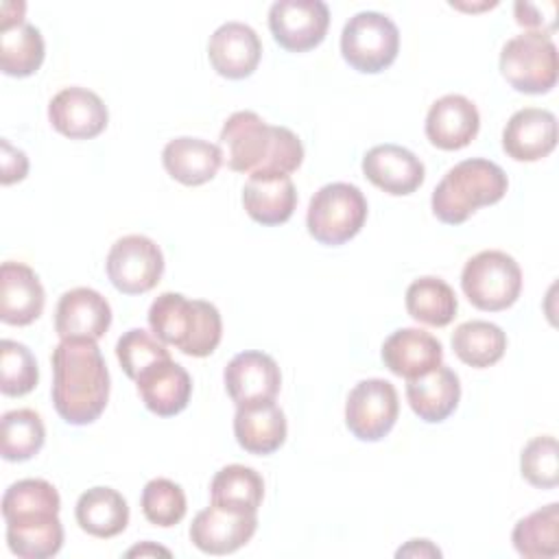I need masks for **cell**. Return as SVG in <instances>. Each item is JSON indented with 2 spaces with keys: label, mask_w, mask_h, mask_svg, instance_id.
<instances>
[{
  "label": "cell",
  "mask_w": 559,
  "mask_h": 559,
  "mask_svg": "<svg viewBox=\"0 0 559 559\" xmlns=\"http://www.w3.org/2000/svg\"><path fill=\"white\" fill-rule=\"evenodd\" d=\"M52 404L57 415L85 426L100 417L109 400V371L90 338H66L52 349Z\"/></svg>",
  "instance_id": "1"
},
{
  "label": "cell",
  "mask_w": 559,
  "mask_h": 559,
  "mask_svg": "<svg viewBox=\"0 0 559 559\" xmlns=\"http://www.w3.org/2000/svg\"><path fill=\"white\" fill-rule=\"evenodd\" d=\"M223 162L247 175H290L304 162L301 140L288 127L266 124L255 111L231 114L221 129Z\"/></svg>",
  "instance_id": "2"
},
{
  "label": "cell",
  "mask_w": 559,
  "mask_h": 559,
  "mask_svg": "<svg viewBox=\"0 0 559 559\" xmlns=\"http://www.w3.org/2000/svg\"><path fill=\"white\" fill-rule=\"evenodd\" d=\"M151 332L186 356H210L223 336L221 312L203 299H188L181 293H162L148 308Z\"/></svg>",
  "instance_id": "3"
},
{
  "label": "cell",
  "mask_w": 559,
  "mask_h": 559,
  "mask_svg": "<svg viewBox=\"0 0 559 559\" xmlns=\"http://www.w3.org/2000/svg\"><path fill=\"white\" fill-rule=\"evenodd\" d=\"M507 173L496 162L483 157L463 159L432 190V214L445 225H461L478 207L498 203L507 194Z\"/></svg>",
  "instance_id": "4"
},
{
  "label": "cell",
  "mask_w": 559,
  "mask_h": 559,
  "mask_svg": "<svg viewBox=\"0 0 559 559\" xmlns=\"http://www.w3.org/2000/svg\"><path fill=\"white\" fill-rule=\"evenodd\" d=\"M367 221V199L358 186L334 181L319 188L306 214L310 236L328 247L352 240Z\"/></svg>",
  "instance_id": "5"
},
{
  "label": "cell",
  "mask_w": 559,
  "mask_h": 559,
  "mask_svg": "<svg viewBox=\"0 0 559 559\" xmlns=\"http://www.w3.org/2000/svg\"><path fill=\"white\" fill-rule=\"evenodd\" d=\"M461 288L474 308L500 312L518 301L522 290V269L513 255L487 249L465 262Z\"/></svg>",
  "instance_id": "6"
},
{
  "label": "cell",
  "mask_w": 559,
  "mask_h": 559,
  "mask_svg": "<svg viewBox=\"0 0 559 559\" xmlns=\"http://www.w3.org/2000/svg\"><path fill=\"white\" fill-rule=\"evenodd\" d=\"M400 50V31L391 17L378 11H360L341 33L343 59L362 74L386 70Z\"/></svg>",
  "instance_id": "7"
},
{
  "label": "cell",
  "mask_w": 559,
  "mask_h": 559,
  "mask_svg": "<svg viewBox=\"0 0 559 559\" xmlns=\"http://www.w3.org/2000/svg\"><path fill=\"white\" fill-rule=\"evenodd\" d=\"M504 81L524 94H546L557 85V46L548 35L524 31L500 52Z\"/></svg>",
  "instance_id": "8"
},
{
  "label": "cell",
  "mask_w": 559,
  "mask_h": 559,
  "mask_svg": "<svg viewBox=\"0 0 559 559\" xmlns=\"http://www.w3.org/2000/svg\"><path fill=\"white\" fill-rule=\"evenodd\" d=\"M107 277L124 295H142L157 286L164 273V255L157 242L142 234L118 238L107 253Z\"/></svg>",
  "instance_id": "9"
},
{
  "label": "cell",
  "mask_w": 559,
  "mask_h": 559,
  "mask_svg": "<svg viewBox=\"0 0 559 559\" xmlns=\"http://www.w3.org/2000/svg\"><path fill=\"white\" fill-rule=\"evenodd\" d=\"M397 391L389 380H360L345 402V426L360 441L384 439L397 421Z\"/></svg>",
  "instance_id": "10"
},
{
  "label": "cell",
  "mask_w": 559,
  "mask_h": 559,
  "mask_svg": "<svg viewBox=\"0 0 559 559\" xmlns=\"http://www.w3.org/2000/svg\"><path fill=\"white\" fill-rule=\"evenodd\" d=\"M330 26V9L323 0H277L269 9L273 39L288 52H306L319 46Z\"/></svg>",
  "instance_id": "11"
},
{
  "label": "cell",
  "mask_w": 559,
  "mask_h": 559,
  "mask_svg": "<svg viewBox=\"0 0 559 559\" xmlns=\"http://www.w3.org/2000/svg\"><path fill=\"white\" fill-rule=\"evenodd\" d=\"M50 124L70 140H90L105 131L109 111L103 98L87 87H63L48 103Z\"/></svg>",
  "instance_id": "12"
},
{
  "label": "cell",
  "mask_w": 559,
  "mask_h": 559,
  "mask_svg": "<svg viewBox=\"0 0 559 559\" xmlns=\"http://www.w3.org/2000/svg\"><path fill=\"white\" fill-rule=\"evenodd\" d=\"M225 389L236 406L271 402L280 393L282 373L277 362L264 352H240L223 371Z\"/></svg>",
  "instance_id": "13"
},
{
  "label": "cell",
  "mask_w": 559,
  "mask_h": 559,
  "mask_svg": "<svg viewBox=\"0 0 559 559\" xmlns=\"http://www.w3.org/2000/svg\"><path fill=\"white\" fill-rule=\"evenodd\" d=\"M258 528L255 513H236L210 504L190 524V542L207 555H229L242 548Z\"/></svg>",
  "instance_id": "14"
},
{
  "label": "cell",
  "mask_w": 559,
  "mask_h": 559,
  "mask_svg": "<svg viewBox=\"0 0 559 559\" xmlns=\"http://www.w3.org/2000/svg\"><path fill=\"white\" fill-rule=\"evenodd\" d=\"M111 325L109 301L94 288L79 286L66 290L57 304L55 332L66 338L98 341Z\"/></svg>",
  "instance_id": "15"
},
{
  "label": "cell",
  "mask_w": 559,
  "mask_h": 559,
  "mask_svg": "<svg viewBox=\"0 0 559 559\" xmlns=\"http://www.w3.org/2000/svg\"><path fill=\"white\" fill-rule=\"evenodd\" d=\"M260 57L262 41L249 24L225 22L210 35L207 59L225 79H247L258 68Z\"/></svg>",
  "instance_id": "16"
},
{
  "label": "cell",
  "mask_w": 559,
  "mask_h": 559,
  "mask_svg": "<svg viewBox=\"0 0 559 559\" xmlns=\"http://www.w3.org/2000/svg\"><path fill=\"white\" fill-rule=\"evenodd\" d=\"M557 146V118L542 107L518 109L504 124L502 148L515 162H537Z\"/></svg>",
  "instance_id": "17"
},
{
  "label": "cell",
  "mask_w": 559,
  "mask_h": 559,
  "mask_svg": "<svg viewBox=\"0 0 559 559\" xmlns=\"http://www.w3.org/2000/svg\"><path fill=\"white\" fill-rule=\"evenodd\" d=\"M365 177L380 190L404 197L415 192L426 177L421 159L400 144H378L362 157Z\"/></svg>",
  "instance_id": "18"
},
{
  "label": "cell",
  "mask_w": 559,
  "mask_h": 559,
  "mask_svg": "<svg viewBox=\"0 0 559 559\" xmlns=\"http://www.w3.org/2000/svg\"><path fill=\"white\" fill-rule=\"evenodd\" d=\"M478 127V109L463 94H445L437 98L426 116V138L441 151L465 148L476 138Z\"/></svg>",
  "instance_id": "19"
},
{
  "label": "cell",
  "mask_w": 559,
  "mask_h": 559,
  "mask_svg": "<svg viewBox=\"0 0 559 559\" xmlns=\"http://www.w3.org/2000/svg\"><path fill=\"white\" fill-rule=\"evenodd\" d=\"M135 386L142 404L159 417H173L181 413L192 395L190 373L173 358H164L146 367L135 378Z\"/></svg>",
  "instance_id": "20"
},
{
  "label": "cell",
  "mask_w": 559,
  "mask_h": 559,
  "mask_svg": "<svg viewBox=\"0 0 559 559\" xmlns=\"http://www.w3.org/2000/svg\"><path fill=\"white\" fill-rule=\"evenodd\" d=\"M443 360V347L437 336L419 328H402L389 334L382 343L384 367L406 380L419 378Z\"/></svg>",
  "instance_id": "21"
},
{
  "label": "cell",
  "mask_w": 559,
  "mask_h": 559,
  "mask_svg": "<svg viewBox=\"0 0 559 559\" xmlns=\"http://www.w3.org/2000/svg\"><path fill=\"white\" fill-rule=\"evenodd\" d=\"M44 286L33 269L24 262H2L0 321L7 325H28L44 312Z\"/></svg>",
  "instance_id": "22"
},
{
  "label": "cell",
  "mask_w": 559,
  "mask_h": 559,
  "mask_svg": "<svg viewBox=\"0 0 559 559\" xmlns=\"http://www.w3.org/2000/svg\"><path fill=\"white\" fill-rule=\"evenodd\" d=\"M242 205L260 225L286 223L297 205V190L290 175H249L242 188Z\"/></svg>",
  "instance_id": "23"
},
{
  "label": "cell",
  "mask_w": 559,
  "mask_h": 559,
  "mask_svg": "<svg viewBox=\"0 0 559 559\" xmlns=\"http://www.w3.org/2000/svg\"><path fill=\"white\" fill-rule=\"evenodd\" d=\"M406 400L421 421L439 424L448 419L459 406V376L450 367L439 365L419 378L406 380Z\"/></svg>",
  "instance_id": "24"
},
{
  "label": "cell",
  "mask_w": 559,
  "mask_h": 559,
  "mask_svg": "<svg viewBox=\"0 0 559 559\" xmlns=\"http://www.w3.org/2000/svg\"><path fill=\"white\" fill-rule=\"evenodd\" d=\"M162 164L175 181L183 186H201L216 177L223 164V151L207 140L181 135L164 146Z\"/></svg>",
  "instance_id": "25"
},
{
  "label": "cell",
  "mask_w": 559,
  "mask_h": 559,
  "mask_svg": "<svg viewBox=\"0 0 559 559\" xmlns=\"http://www.w3.org/2000/svg\"><path fill=\"white\" fill-rule=\"evenodd\" d=\"M234 435L238 445L249 454H273L286 441L284 411L271 402L236 406Z\"/></svg>",
  "instance_id": "26"
},
{
  "label": "cell",
  "mask_w": 559,
  "mask_h": 559,
  "mask_svg": "<svg viewBox=\"0 0 559 559\" xmlns=\"http://www.w3.org/2000/svg\"><path fill=\"white\" fill-rule=\"evenodd\" d=\"M74 515L79 526L100 539L120 535L129 524V507L122 493L111 487H92L76 500Z\"/></svg>",
  "instance_id": "27"
},
{
  "label": "cell",
  "mask_w": 559,
  "mask_h": 559,
  "mask_svg": "<svg viewBox=\"0 0 559 559\" xmlns=\"http://www.w3.org/2000/svg\"><path fill=\"white\" fill-rule=\"evenodd\" d=\"M264 498L262 476L247 465L231 463L218 469L210 485L212 504L236 511V513H258Z\"/></svg>",
  "instance_id": "28"
},
{
  "label": "cell",
  "mask_w": 559,
  "mask_h": 559,
  "mask_svg": "<svg viewBox=\"0 0 559 559\" xmlns=\"http://www.w3.org/2000/svg\"><path fill=\"white\" fill-rule=\"evenodd\" d=\"M452 349L461 362L474 369H485L504 356L507 334L491 321L472 319L454 330Z\"/></svg>",
  "instance_id": "29"
},
{
  "label": "cell",
  "mask_w": 559,
  "mask_h": 559,
  "mask_svg": "<svg viewBox=\"0 0 559 559\" xmlns=\"http://www.w3.org/2000/svg\"><path fill=\"white\" fill-rule=\"evenodd\" d=\"M515 550L526 559H550L559 555V504L550 502L518 520L511 533Z\"/></svg>",
  "instance_id": "30"
},
{
  "label": "cell",
  "mask_w": 559,
  "mask_h": 559,
  "mask_svg": "<svg viewBox=\"0 0 559 559\" xmlns=\"http://www.w3.org/2000/svg\"><path fill=\"white\" fill-rule=\"evenodd\" d=\"M456 308L459 301L452 286L439 277H417L406 288V310L419 323L443 328L456 317Z\"/></svg>",
  "instance_id": "31"
},
{
  "label": "cell",
  "mask_w": 559,
  "mask_h": 559,
  "mask_svg": "<svg viewBox=\"0 0 559 559\" xmlns=\"http://www.w3.org/2000/svg\"><path fill=\"white\" fill-rule=\"evenodd\" d=\"M46 55L44 37L37 26L22 22L0 31V68L7 76H31L39 70Z\"/></svg>",
  "instance_id": "32"
},
{
  "label": "cell",
  "mask_w": 559,
  "mask_h": 559,
  "mask_svg": "<svg viewBox=\"0 0 559 559\" xmlns=\"http://www.w3.org/2000/svg\"><path fill=\"white\" fill-rule=\"evenodd\" d=\"M9 550L22 559H48L63 546V526L59 515L7 522Z\"/></svg>",
  "instance_id": "33"
},
{
  "label": "cell",
  "mask_w": 559,
  "mask_h": 559,
  "mask_svg": "<svg viewBox=\"0 0 559 559\" xmlns=\"http://www.w3.org/2000/svg\"><path fill=\"white\" fill-rule=\"evenodd\" d=\"M46 439L41 417L31 408H15L2 415L0 421V452L4 461L33 459Z\"/></svg>",
  "instance_id": "34"
},
{
  "label": "cell",
  "mask_w": 559,
  "mask_h": 559,
  "mask_svg": "<svg viewBox=\"0 0 559 559\" xmlns=\"http://www.w3.org/2000/svg\"><path fill=\"white\" fill-rule=\"evenodd\" d=\"M39 369L33 352L17 341L0 343V391L9 397H20L37 386Z\"/></svg>",
  "instance_id": "35"
},
{
  "label": "cell",
  "mask_w": 559,
  "mask_h": 559,
  "mask_svg": "<svg viewBox=\"0 0 559 559\" xmlns=\"http://www.w3.org/2000/svg\"><path fill=\"white\" fill-rule=\"evenodd\" d=\"M59 491L44 478H24L13 483L2 496V518L11 520L26 513H59Z\"/></svg>",
  "instance_id": "36"
},
{
  "label": "cell",
  "mask_w": 559,
  "mask_h": 559,
  "mask_svg": "<svg viewBox=\"0 0 559 559\" xmlns=\"http://www.w3.org/2000/svg\"><path fill=\"white\" fill-rule=\"evenodd\" d=\"M140 504H142L144 518L151 524L162 526V528L179 524L186 515V509H188L183 489L177 483L168 480V478L148 480L142 489Z\"/></svg>",
  "instance_id": "37"
},
{
  "label": "cell",
  "mask_w": 559,
  "mask_h": 559,
  "mask_svg": "<svg viewBox=\"0 0 559 559\" xmlns=\"http://www.w3.org/2000/svg\"><path fill=\"white\" fill-rule=\"evenodd\" d=\"M522 478L537 489H555L559 483V448L552 435L533 437L520 456Z\"/></svg>",
  "instance_id": "38"
},
{
  "label": "cell",
  "mask_w": 559,
  "mask_h": 559,
  "mask_svg": "<svg viewBox=\"0 0 559 559\" xmlns=\"http://www.w3.org/2000/svg\"><path fill=\"white\" fill-rule=\"evenodd\" d=\"M116 356L122 371L135 380L153 362L170 358V352L166 349V343H162L155 334L142 328H131L118 338Z\"/></svg>",
  "instance_id": "39"
},
{
  "label": "cell",
  "mask_w": 559,
  "mask_h": 559,
  "mask_svg": "<svg viewBox=\"0 0 559 559\" xmlns=\"http://www.w3.org/2000/svg\"><path fill=\"white\" fill-rule=\"evenodd\" d=\"M513 11H515V22L531 33H542L550 37V33L557 28V2L552 0L542 4L515 2Z\"/></svg>",
  "instance_id": "40"
},
{
  "label": "cell",
  "mask_w": 559,
  "mask_h": 559,
  "mask_svg": "<svg viewBox=\"0 0 559 559\" xmlns=\"http://www.w3.org/2000/svg\"><path fill=\"white\" fill-rule=\"evenodd\" d=\"M0 166H2V186H9L13 181H22L28 173V157L24 151L9 144V140H0Z\"/></svg>",
  "instance_id": "41"
},
{
  "label": "cell",
  "mask_w": 559,
  "mask_h": 559,
  "mask_svg": "<svg viewBox=\"0 0 559 559\" xmlns=\"http://www.w3.org/2000/svg\"><path fill=\"white\" fill-rule=\"evenodd\" d=\"M395 555L397 557H441V550L432 546L430 539H411Z\"/></svg>",
  "instance_id": "42"
},
{
  "label": "cell",
  "mask_w": 559,
  "mask_h": 559,
  "mask_svg": "<svg viewBox=\"0 0 559 559\" xmlns=\"http://www.w3.org/2000/svg\"><path fill=\"white\" fill-rule=\"evenodd\" d=\"M144 557V555H164V557H170V550H166V548H162V546H155V544H151V542H144V544H140V546H135V548H131V550H127V557Z\"/></svg>",
  "instance_id": "43"
}]
</instances>
